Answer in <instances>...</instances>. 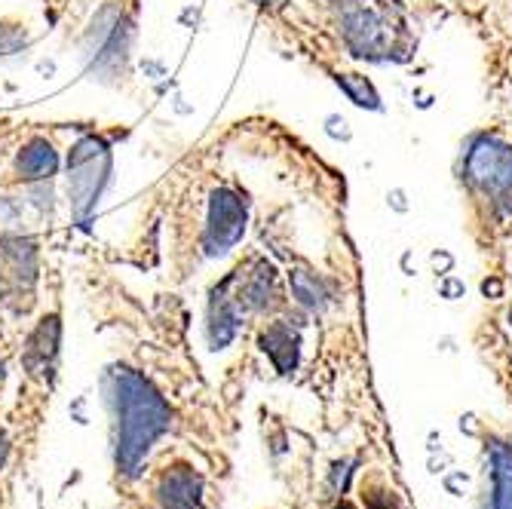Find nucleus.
<instances>
[{"label": "nucleus", "mask_w": 512, "mask_h": 509, "mask_svg": "<svg viewBox=\"0 0 512 509\" xmlns=\"http://www.w3.org/2000/svg\"><path fill=\"white\" fill-rule=\"evenodd\" d=\"M325 135H332L335 142H350V138H353V129H350L347 117L329 114V117H325Z\"/></svg>", "instance_id": "16"}, {"label": "nucleus", "mask_w": 512, "mask_h": 509, "mask_svg": "<svg viewBox=\"0 0 512 509\" xmlns=\"http://www.w3.org/2000/svg\"><path fill=\"white\" fill-rule=\"evenodd\" d=\"M7 280L13 283V292L31 289L34 283V246L13 240V243H0V292H4Z\"/></svg>", "instance_id": "9"}, {"label": "nucleus", "mask_w": 512, "mask_h": 509, "mask_svg": "<svg viewBox=\"0 0 512 509\" xmlns=\"http://www.w3.org/2000/svg\"><path fill=\"white\" fill-rule=\"evenodd\" d=\"M341 34L356 59H371V62H381L378 53H384L390 43L384 19L375 10H368L365 4L341 7Z\"/></svg>", "instance_id": "6"}, {"label": "nucleus", "mask_w": 512, "mask_h": 509, "mask_svg": "<svg viewBox=\"0 0 512 509\" xmlns=\"http://www.w3.org/2000/svg\"><path fill=\"white\" fill-rule=\"evenodd\" d=\"M439 292H442V298H457V295H463V283L448 280V283H442V286H439Z\"/></svg>", "instance_id": "19"}, {"label": "nucleus", "mask_w": 512, "mask_h": 509, "mask_svg": "<svg viewBox=\"0 0 512 509\" xmlns=\"http://www.w3.org/2000/svg\"><path fill=\"white\" fill-rule=\"evenodd\" d=\"M240 307L246 310H267L276 301V270L270 261H255L246 273V283L237 292Z\"/></svg>", "instance_id": "11"}, {"label": "nucleus", "mask_w": 512, "mask_h": 509, "mask_svg": "<svg viewBox=\"0 0 512 509\" xmlns=\"http://www.w3.org/2000/svg\"><path fill=\"white\" fill-rule=\"evenodd\" d=\"M261 350L273 359V365L279 368L283 375L295 372L298 356H301V338L292 326L286 322H273L261 332Z\"/></svg>", "instance_id": "10"}, {"label": "nucleus", "mask_w": 512, "mask_h": 509, "mask_svg": "<svg viewBox=\"0 0 512 509\" xmlns=\"http://www.w3.org/2000/svg\"><path fill=\"white\" fill-rule=\"evenodd\" d=\"M0 378H4V362H0Z\"/></svg>", "instance_id": "23"}, {"label": "nucleus", "mask_w": 512, "mask_h": 509, "mask_svg": "<svg viewBox=\"0 0 512 509\" xmlns=\"http://www.w3.org/2000/svg\"><path fill=\"white\" fill-rule=\"evenodd\" d=\"M240 301L237 295H227V283L215 289L209 304V344L212 350H224L240 332Z\"/></svg>", "instance_id": "8"}, {"label": "nucleus", "mask_w": 512, "mask_h": 509, "mask_svg": "<svg viewBox=\"0 0 512 509\" xmlns=\"http://www.w3.org/2000/svg\"><path fill=\"white\" fill-rule=\"evenodd\" d=\"M365 503H368V509H399V503L387 491H368Z\"/></svg>", "instance_id": "17"}, {"label": "nucleus", "mask_w": 512, "mask_h": 509, "mask_svg": "<svg viewBox=\"0 0 512 509\" xmlns=\"http://www.w3.org/2000/svg\"><path fill=\"white\" fill-rule=\"evenodd\" d=\"M111 178V148L105 138L86 135L68 154V197L77 221H86L99 206V197Z\"/></svg>", "instance_id": "2"}, {"label": "nucleus", "mask_w": 512, "mask_h": 509, "mask_svg": "<svg viewBox=\"0 0 512 509\" xmlns=\"http://www.w3.org/2000/svg\"><path fill=\"white\" fill-rule=\"evenodd\" d=\"M289 280H292V292H295L298 304L307 307V310H322L325 304L332 301V289L319 273H310V270L298 267V270H292Z\"/></svg>", "instance_id": "14"}, {"label": "nucleus", "mask_w": 512, "mask_h": 509, "mask_svg": "<svg viewBox=\"0 0 512 509\" xmlns=\"http://www.w3.org/2000/svg\"><path fill=\"white\" fill-rule=\"evenodd\" d=\"M482 292L491 295V298H497V295L503 292V286H500V280H485V283H482Z\"/></svg>", "instance_id": "20"}, {"label": "nucleus", "mask_w": 512, "mask_h": 509, "mask_svg": "<svg viewBox=\"0 0 512 509\" xmlns=\"http://www.w3.org/2000/svg\"><path fill=\"white\" fill-rule=\"evenodd\" d=\"M129 43H132V22L123 10L114 4L102 7L92 19L86 31V50L92 59V74H108L117 77L126 65L129 56Z\"/></svg>", "instance_id": "4"}, {"label": "nucleus", "mask_w": 512, "mask_h": 509, "mask_svg": "<svg viewBox=\"0 0 512 509\" xmlns=\"http://www.w3.org/2000/svg\"><path fill=\"white\" fill-rule=\"evenodd\" d=\"M335 509H353V506H350V503H338Z\"/></svg>", "instance_id": "22"}, {"label": "nucleus", "mask_w": 512, "mask_h": 509, "mask_svg": "<svg viewBox=\"0 0 512 509\" xmlns=\"http://www.w3.org/2000/svg\"><path fill=\"white\" fill-rule=\"evenodd\" d=\"M390 206L396 209V212H408V203H405V191L402 188H396V191H390Z\"/></svg>", "instance_id": "18"}, {"label": "nucleus", "mask_w": 512, "mask_h": 509, "mask_svg": "<svg viewBox=\"0 0 512 509\" xmlns=\"http://www.w3.org/2000/svg\"><path fill=\"white\" fill-rule=\"evenodd\" d=\"M111 405L117 414V473L123 479H138L157 439L169 430L172 411L157 387L126 365L108 372Z\"/></svg>", "instance_id": "1"}, {"label": "nucleus", "mask_w": 512, "mask_h": 509, "mask_svg": "<svg viewBox=\"0 0 512 509\" xmlns=\"http://www.w3.org/2000/svg\"><path fill=\"white\" fill-rule=\"evenodd\" d=\"M463 178L497 209L512 212V145L497 135H476L463 154Z\"/></svg>", "instance_id": "3"}, {"label": "nucleus", "mask_w": 512, "mask_h": 509, "mask_svg": "<svg viewBox=\"0 0 512 509\" xmlns=\"http://www.w3.org/2000/svg\"><path fill=\"white\" fill-rule=\"evenodd\" d=\"M59 166V154L53 151V145L46 142V138H34L28 142L22 151H19V160H16V169L22 178L28 181H37V178H50Z\"/></svg>", "instance_id": "13"}, {"label": "nucleus", "mask_w": 512, "mask_h": 509, "mask_svg": "<svg viewBox=\"0 0 512 509\" xmlns=\"http://www.w3.org/2000/svg\"><path fill=\"white\" fill-rule=\"evenodd\" d=\"M157 500L163 509H200V500H203L200 473H194L184 464L172 467L169 473H163L157 485Z\"/></svg>", "instance_id": "7"}, {"label": "nucleus", "mask_w": 512, "mask_h": 509, "mask_svg": "<svg viewBox=\"0 0 512 509\" xmlns=\"http://www.w3.org/2000/svg\"><path fill=\"white\" fill-rule=\"evenodd\" d=\"M509 322H512V307H509Z\"/></svg>", "instance_id": "24"}, {"label": "nucleus", "mask_w": 512, "mask_h": 509, "mask_svg": "<svg viewBox=\"0 0 512 509\" xmlns=\"http://www.w3.org/2000/svg\"><path fill=\"white\" fill-rule=\"evenodd\" d=\"M335 83L341 86L344 96L356 105V108H365V111H384V102L378 96L375 83H371L368 77L362 74H335Z\"/></svg>", "instance_id": "15"}, {"label": "nucleus", "mask_w": 512, "mask_h": 509, "mask_svg": "<svg viewBox=\"0 0 512 509\" xmlns=\"http://www.w3.org/2000/svg\"><path fill=\"white\" fill-rule=\"evenodd\" d=\"M246 221H249V206L246 200L230 191V188H218L212 191L209 200V224L203 234V249L209 258H221L234 249L243 237H246Z\"/></svg>", "instance_id": "5"}, {"label": "nucleus", "mask_w": 512, "mask_h": 509, "mask_svg": "<svg viewBox=\"0 0 512 509\" xmlns=\"http://www.w3.org/2000/svg\"><path fill=\"white\" fill-rule=\"evenodd\" d=\"M4 454H7V439H4V433H0V460H4Z\"/></svg>", "instance_id": "21"}, {"label": "nucleus", "mask_w": 512, "mask_h": 509, "mask_svg": "<svg viewBox=\"0 0 512 509\" xmlns=\"http://www.w3.org/2000/svg\"><path fill=\"white\" fill-rule=\"evenodd\" d=\"M56 356H59V316H50L31 335L25 350V365L34 375H46V368H53Z\"/></svg>", "instance_id": "12"}]
</instances>
